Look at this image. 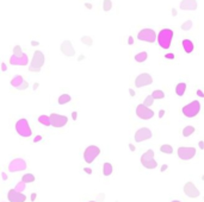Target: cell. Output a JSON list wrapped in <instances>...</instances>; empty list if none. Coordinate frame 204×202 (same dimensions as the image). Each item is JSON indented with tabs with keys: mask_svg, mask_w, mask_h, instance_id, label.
<instances>
[{
	"mask_svg": "<svg viewBox=\"0 0 204 202\" xmlns=\"http://www.w3.org/2000/svg\"><path fill=\"white\" fill-rule=\"evenodd\" d=\"M173 38V31L171 29H162L158 33V43L162 49H168Z\"/></svg>",
	"mask_w": 204,
	"mask_h": 202,
	"instance_id": "cell-1",
	"label": "cell"
},
{
	"mask_svg": "<svg viewBox=\"0 0 204 202\" xmlns=\"http://www.w3.org/2000/svg\"><path fill=\"white\" fill-rule=\"evenodd\" d=\"M197 94H198L200 97H203V96H204V94L202 93V90H200V89H198V90H197Z\"/></svg>",
	"mask_w": 204,
	"mask_h": 202,
	"instance_id": "cell-40",
	"label": "cell"
},
{
	"mask_svg": "<svg viewBox=\"0 0 204 202\" xmlns=\"http://www.w3.org/2000/svg\"><path fill=\"white\" fill-rule=\"evenodd\" d=\"M9 171L10 172H18V171H23L26 169V162L23 158H16L12 162H10L9 164Z\"/></svg>",
	"mask_w": 204,
	"mask_h": 202,
	"instance_id": "cell-10",
	"label": "cell"
},
{
	"mask_svg": "<svg viewBox=\"0 0 204 202\" xmlns=\"http://www.w3.org/2000/svg\"><path fill=\"white\" fill-rule=\"evenodd\" d=\"M1 177H3L4 179H7V176H6V174H4V172L1 174Z\"/></svg>",
	"mask_w": 204,
	"mask_h": 202,
	"instance_id": "cell-50",
	"label": "cell"
},
{
	"mask_svg": "<svg viewBox=\"0 0 204 202\" xmlns=\"http://www.w3.org/2000/svg\"><path fill=\"white\" fill-rule=\"evenodd\" d=\"M184 193H185V195H187L189 197H192V198H196V197H198L200 195V191L198 190V188L192 182L185 183V185H184Z\"/></svg>",
	"mask_w": 204,
	"mask_h": 202,
	"instance_id": "cell-14",
	"label": "cell"
},
{
	"mask_svg": "<svg viewBox=\"0 0 204 202\" xmlns=\"http://www.w3.org/2000/svg\"><path fill=\"white\" fill-rule=\"evenodd\" d=\"M133 42H134L133 37H129V44H133Z\"/></svg>",
	"mask_w": 204,
	"mask_h": 202,
	"instance_id": "cell-51",
	"label": "cell"
},
{
	"mask_svg": "<svg viewBox=\"0 0 204 202\" xmlns=\"http://www.w3.org/2000/svg\"><path fill=\"white\" fill-rule=\"evenodd\" d=\"M72 117H73V119L75 120V119H76V112H73V114H72Z\"/></svg>",
	"mask_w": 204,
	"mask_h": 202,
	"instance_id": "cell-49",
	"label": "cell"
},
{
	"mask_svg": "<svg viewBox=\"0 0 204 202\" xmlns=\"http://www.w3.org/2000/svg\"><path fill=\"white\" fill-rule=\"evenodd\" d=\"M153 102H154V99H153L150 95H147V96L145 97V100H143V105H145V106H147V107L152 106V105H153Z\"/></svg>",
	"mask_w": 204,
	"mask_h": 202,
	"instance_id": "cell-31",
	"label": "cell"
},
{
	"mask_svg": "<svg viewBox=\"0 0 204 202\" xmlns=\"http://www.w3.org/2000/svg\"><path fill=\"white\" fill-rule=\"evenodd\" d=\"M111 7H112V1H111V0H104V1H103V9H104V11L108 12V11L111 10Z\"/></svg>",
	"mask_w": 204,
	"mask_h": 202,
	"instance_id": "cell-30",
	"label": "cell"
},
{
	"mask_svg": "<svg viewBox=\"0 0 204 202\" xmlns=\"http://www.w3.org/2000/svg\"><path fill=\"white\" fill-rule=\"evenodd\" d=\"M49 119H50V125L56 129L63 127L68 123V118L66 116H61V114H56V113H51L49 116Z\"/></svg>",
	"mask_w": 204,
	"mask_h": 202,
	"instance_id": "cell-7",
	"label": "cell"
},
{
	"mask_svg": "<svg viewBox=\"0 0 204 202\" xmlns=\"http://www.w3.org/2000/svg\"><path fill=\"white\" fill-rule=\"evenodd\" d=\"M28 87H29V83H28V82L24 80V81H23V82H22V83H21V84L17 87V89H18V90H24V89H26Z\"/></svg>",
	"mask_w": 204,
	"mask_h": 202,
	"instance_id": "cell-36",
	"label": "cell"
},
{
	"mask_svg": "<svg viewBox=\"0 0 204 202\" xmlns=\"http://www.w3.org/2000/svg\"><path fill=\"white\" fill-rule=\"evenodd\" d=\"M192 20H186L183 25H181V30H184V31H189L191 28H192Z\"/></svg>",
	"mask_w": 204,
	"mask_h": 202,
	"instance_id": "cell-33",
	"label": "cell"
},
{
	"mask_svg": "<svg viewBox=\"0 0 204 202\" xmlns=\"http://www.w3.org/2000/svg\"><path fill=\"white\" fill-rule=\"evenodd\" d=\"M172 13H173V16H175L177 15V11L175 10H172Z\"/></svg>",
	"mask_w": 204,
	"mask_h": 202,
	"instance_id": "cell-53",
	"label": "cell"
},
{
	"mask_svg": "<svg viewBox=\"0 0 204 202\" xmlns=\"http://www.w3.org/2000/svg\"><path fill=\"white\" fill-rule=\"evenodd\" d=\"M150 96H152L154 100H155V99H164V97H165V93H164L162 90L158 89V90H154V92L152 93Z\"/></svg>",
	"mask_w": 204,
	"mask_h": 202,
	"instance_id": "cell-28",
	"label": "cell"
},
{
	"mask_svg": "<svg viewBox=\"0 0 204 202\" xmlns=\"http://www.w3.org/2000/svg\"><path fill=\"white\" fill-rule=\"evenodd\" d=\"M16 131H17V133H18L21 137H23V138H29V137H31V134H32V130L30 129L28 120L24 119V118L19 119V120L16 123Z\"/></svg>",
	"mask_w": 204,
	"mask_h": 202,
	"instance_id": "cell-3",
	"label": "cell"
},
{
	"mask_svg": "<svg viewBox=\"0 0 204 202\" xmlns=\"http://www.w3.org/2000/svg\"><path fill=\"white\" fill-rule=\"evenodd\" d=\"M180 9L181 10L194 11V10H197V1H196V0H181Z\"/></svg>",
	"mask_w": 204,
	"mask_h": 202,
	"instance_id": "cell-18",
	"label": "cell"
},
{
	"mask_svg": "<svg viewBox=\"0 0 204 202\" xmlns=\"http://www.w3.org/2000/svg\"><path fill=\"white\" fill-rule=\"evenodd\" d=\"M165 57L168 58V60H173V58H174V55H173V54H166Z\"/></svg>",
	"mask_w": 204,
	"mask_h": 202,
	"instance_id": "cell-37",
	"label": "cell"
},
{
	"mask_svg": "<svg viewBox=\"0 0 204 202\" xmlns=\"http://www.w3.org/2000/svg\"><path fill=\"white\" fill-rule=\"evenodd\" d=\"M38 123L44 125V126H50V119L48 116H40L38 117Z\"/></svg>",
	"mask_w": 204,
	"mask_h": 202,
	"instance_id": "cell-26",
	"label": "cell"
},
{
	"mask_svg": "<svg viewBox=\"0 0 204 202\" xmlns=\"http://www.w3.org/2000/svg\"><path fill=\"white\" fill-rule=\"evenodd\" d=\"M136 114L139 118H141L143 120H148V119H152L154 117V112L149 107L145 106L143 104H141L136 107Z\"/></svg>",
	"mask_w": 204,
	"mask_h": 202,
	"instance_id": "cell-9",
	"label": "cell"
},
{
	"mask_svg": "<svg viewBox=\"0 0 204 202\" xmlns=\"http://www.w3.org/2000/svg\"><path fill=\"white\" fill-rule=\"evenodd\" d=\"M129 92H130V95H131V96H134V95H135V92H134L133 89H130Z\"/></svg>",
	"mask_w": 204,
	"mask_h": 202,
	"instance_id": "cell-52",
	"label": "cell"
},
{
	"mask_svg": "<svg viewBox=\"0 0 204 202\" xmlns=\"http://www.w3.org/2000/svg\"><path fill=\"white\" fill-rule=\"evenodd\" d=\"M90 202H97V201H90Z\"/></svg>",
	"mask_w": 204,
	"mask_h": 202,
	"instance_id": "cell-55",
	"label": "cell"
},
{
	"mask_svg": "<svg viewBox=\"0 0 204 202\" xmlns=\"http://www.w3.org/2000/svg\"><path fill=\"white\" fill-rule=\"evenodd\" d=\"M85 6H86L87 9H90V10L92 9V5H91V4H88V3H86V4H85Z\"/></svg>",
	"mask_w": 204,
	"mask_h": 202,
	"instance_id": "cell-42",
	"label": "cell"
},
{
	"mask_svg": "<svg viewBox=\"0 0 204 202\" xmlns=\"http://www.w3.org/2000/svg\"><path fill=\"white\" fill-rule=\"evenodd\" d=\"M6 69H7L6 64H5V63H1V70H3V71H6Z\"/></svg>",
	"mask_w": 204,
	"mask_h": 202,
	"instance_id": "cell-39",
	"label": "cell"
},
{
	"mask_svg": "<svg viewBox=\"0 0 204 202\" xmlns=\"http://www.w3.org/2000/svg\"><path fill=\"white\" fill-rule=\"evenodd\" d=\"M181 45H183L184 51L187 52V54H191L193 51V49H194V45H193L192 41H190V39H184L181 42Z\"/></svg>",
	"mask_w": 204,
	"mask_h": 202,
	"instance_id": "cell-19",
	"label": "cell"
},
{
	"mask_svg": "<svg viewBox=\"0 0 204 202\" xmlns=\"http://www.w3.org/2000/svg\"><path fill=\"white\" fill-rule=\"evenodd\" d=\"M193 132H194V127L193 126H185L184 130H183V136L184 137H190Z\"/></svg>",
	"mask_w": 204,
	"mask_h": 202,
	"instance_id": "cell-27",
	"label": "cell"
},
{
	"mask_svg": "<svg viewBox=\"0 0 204 202\" xmlns=\"http://www.w3.org/2000/svg\"><path fill=\"white\" fill-rule=\"evenodd\" d=\"M70 100H72L70 95H68V94H62V95H60V97H59V101H57V102H59L60 105H65V104L69 102Z\"/></svg>",
	"mask_w": 204,
	"mask_h": 202,
	"instance_id": "cell-23",
	"label": "cell"
},
{
	"mask_svg": "<svg viewBox=\"0 0 204 202\" xmlns=\"http://www.w3.org/2000/svg\"><path fill=\"white\" fill-rule=\"evenodd\" d=\"M41 139H42V137H41V136H36V137H35V139H34V142H35V143H37V142H40Z\"/></svg>",
	"mask_w": 204,
	"mask_h": 202,
	"instance_id": "cell-38",
	"label": "cell"
},
{
	"mask_svg": "<svg viewBox=\"0 0 204 202\" xmlns=\"http://www.w3.org/2000/svg\"><path fill=\"white\" fill-rule=\"evenodd\" d=\"M13 55H15V56H18V57L23 55V51H22L21 45H16V47L13 48Z\"/></svg>",
	"mask_w": 204,
	"mask_h": 202,
	"instance_id": "cell-35",
	"label": "cell"
},
{
	"mask_svg": "<svg viewBox=\"0 0 204 202\" xmlns=\"http://www.w3.org/2000/svg\"><path fill=\"white\" fill-rule=\"evenodd\" d=\"M153 83V78L149 74L147 73H143V74H140L136 78H135V87L137 88H141V87H145V86H149Z\"/></svg>",
	"mask_w": 204,
	"mask_h": 202,
	"instance_id": "cell-12",
	"label": "cell"
},
{
	"mask_svg": "<svg viewBox=\"0 0 204 202\" xmlns=\"http://www.w3.org/2000/svg\"><path fill=\"white\" fill-rule=\"evenodd\" d=\"M25 188H26V187H25V183H24L23 181H21V182H19V183H17V185L15 187V190H16V191H18V193H23Z\"/></svg>",
	"mask_w": 204,
	"mask_h": 202,
	"instance_id": "cell-32",
	"label": "cell"
},
{
	"mask_svg": "<svg viewBox=\"0 0 204 202\" xmlns=\"http://www.w3.org/2000/svg\"><path fill=\"white\" fill-rule=\"evenodd\" d=\"M141 164L146 169H155L158 166V162L154 159V151L148 150L141 156Z\"/></svg>",
	"mask_w": 204,
	"mask_h": 202,
	"instance_id": "cell-5",
	"label": "cell"
},
{
	"mask_svg": "<svg viewBox=\"0 0 204 202\" xmlns=\"http://www.w3.org/2000/svg\"><path fill=\"white\" fill-rule=\"evenodd\" d=\"M85 172H87V174H92V170H91V169H87V168H86V169H85Z\"/></svg>",
	"mask_w": 204,
	"mask_h": 202,
	"instance_id": "cell-48",
	"label": "cell"
},
{
	"mask_svg": "<svg viewBox=\"0 0 204 202\" xmlns=\"http://www.w3.org/2000/svg\"><path fill=\"white\" fill-rule=\"evenodd\" d=\"M7 198L10 202H25L26 196L23 193H18L15 189H11L7 193Z\"/></svg>",
	"mask_w": 204,
	"mask_h": 202,
	"instance_id": "cell-15",
	"label": "cell"
},
{
	"mask_svg": "<svg viewBox=\"0 0 204 202\" xmlns=\"http://www.w3.org/2000/svg\"><path fill=\"white\" fill-rule=\"evenodd\" d=\"M196 156V149L194 148H185L180 146L178 149V157L183 161H189Z\"/></svg>",
	"mask_w": 204,
	"mask_h": 202,
	"instance_id": "cell-11",
	"label": "cell"
},
{
	"mask_svg": "<svg viewBox=\"0 0 204 202\" xmlns=\"http://www.w3.org/2000/svg\"><path fill=\"white\" fill-rule=\"evenodd\" d=\"M164 114H165V111H160V113H159V117H160V118H162V117H164Z\"/></svg>",
	"mask_w": 204,
	"mask_h": 202,
	"instance_id": "cell-43",
	"label": "cell"
},
{
	"mask_svg": "<svg viewBox=\"0 0 204 202\" xmlns=\"http://www.w3.org/2000/svg\"><path fill=\"white\" fill-rule=\"evenodd\" d=\"M137 38L140 41L143 42H148V43H153L156 38V33L154 30L152 29H142L139 33H137Z\"/></svg>",
	"mask_w": 204,
	"mask_h": 202,
	"instance_id": "cell-8",
	"label": "cell"
},
{
	"mask_svg": "<svg viewBox=\"0 0 204 202\" xmlns=\"http://www.w3.org/2000/svg\"><path fill=\"white\" fill-rule=\"evenodd\" d=\"M198 145H199V148H200V149H204V143H203V142H199V144H198Z\"/></svg>",
	"mask_w": 204,
	"mask_h": 202,
	"instance_id": "cell-44",
	"label": "cell"
},
{
	"mask_svg": "<svg viewBox=\"0 0 204 202\" xmlns=\"http://www.w3.org/2000/svg\"><path fill=\"white\" fill-rule=\"evenodd\" d=\"M29 62V58H28V55L26 54H23L22 56H15L12 55L10 57V63L12 65H26Z\"/></svg>",
	"mask_w": 204,
	"mask_h": 202,
	"instance_id": "cell-17",
	"label": "cell"
},
{
	"mask_svg": "<svg viewBox=\"0 0 204 202\" xmlns=\"http://www.w3.org/2000/svg\"><path fill=\"white\" fill-rule=\"evenodd\" d=\"M35 200H36V194L34 193V194L31 195V201H35Z\"/></svg>",
	"mask_w": 204,
	"mask_h": 202,
	"instance_id": "cell-45",
	"label": "cell"
},
{
	"mask_svg": "<svg viewBox=\"0 0 204 202\" xmlns=\"http://www.w3.org/2000/svg\"><path fill=\"white\" fill-rule=\"evenodd\" d=\"M147 57H148V54L146 51H141L137 55H135V61L139 62V63H142V62H145L147 60Z\"/></svg>",
	"mask_w": 204,
	"mask_h": 202,
	"instance_id": "cell-21",
	"label": "cell"
},
{
	"mask_svg": "<svg viewBox=\"0 0 204 202\" xmlns=\"http://www.w3.org/2000/svg\"><path fill=\"white\" fill-rule=\"evenodd\" d=\"M43 64H44V54L40 50H36L34 52V57H32V61L30 63L29 70L32 73H40Z\"/></svg>",
	"mask_w": 204,
	"mask_h": 202,
	"instance_id": "cell-2",
	"label": "cell"
},
{
	"mask_svg": "<svg viewBox=\"0 0 204 202\" xmlns=\"http://www.w3.org/2000/svg\"><path fill=\"white\" fill-rule=\"evenodd\" d=\"M22 181H23L25 184H26V183H32V182L35 181V176H34L32 174H25V175L23 176Z\"/></svg>",
	"mask_w": 204,
	"mask_h": 202,
	"instance_id": "cell-29",
	"label": "cell"
},
{
	"mask_svg": "<svg viewBox=\"0 0 204 202\" xmlns=\"http://www.w3.org/2000/svg\"><path fill=\"white\" fill-rule=\"evenodd\" d=\"M100 153V149L95 145H90L86 148V150L84 151V158H85V162L91 164L94 162V159L99 156Z\"/></svg>",
	"mask_w": 204,
	"mask_h": 202,
	"instance_id": "cell-6",
	"label": "cell"
},
{
	"mask_svg": "<svg viewBox=\"0 0 204 202\" xmlns=\"http://www.w3.org/2000/svg\"><path fill=\"white\" fill-rule=\"evenodd\" d=\"M81 42L84 43V44H86V45H92V43H93V41H92V38L91 37H88V36H84L82 38H81Z\"/></svg>",
	"mask_w": 204,
	"mask_h": 202,
	"instance_id": "cell-34",
	"label": "cell"
},
{
	"mask_svg": "<svg viewBox=\"0 0 204 202\" xmlns=\"http://www.w3.org/2000/svg\"><path fill=\"white\" fill-rule=\"evenodd\" d=\"M60 49H61V52L67 57H73L75 55V50H74L70 41H63Z\"/></svg>",
	"mask_w": 204,
	"mask_h": 202,
	"instance_id": "cell-16",
	"label": "cell"
},
{
	"mask_svg": "<svg viewBox=\"0 0 204 202\" xmlns=\"http://www.w3.org/2000/svg\"><path fill=\"white\" fill-rule=\"evenodd\" d=\"M103 174H104V176H110L111 174H112V165L110 164V163H104V165H103Z\"/></svg>",
	"mask_w": 204,
	"mask_h": 202,
	"instance_id": "cell-22",
	"label": "cell"
},
{
	"mask_svg": "<svg viewBox=\"0 0 204 202\" xmlns=\"http://www.w3.org/2000/svg\"><path fill=\"white\" fill-rule=\"evenodd\" d=\"M31 44H32L34 47H36V45H38V42H36V41H32V42H31Z\"/></svg>",
	"mask_w": 204,
	"mask_h": 202,
	"instance_id": "cell-46",
	"label": "cell"
},
{
	"mask_svg": "<svg viewBox=\"0 0 204 202\" xmlns=\"http://www.w3.org/2000/svg\"><path fill=\"white\" fill-rule=\"evenodd\" d=\"M167 168H168V166H167V165H166V164H164V165H162V166H161V171H165V170H166V169H167Z\"/></svg>",
	"mask_w": 204,
	"mask_h": 202,
	"instance_id": "cell-41",
	"label": "cell"
},
{
	"mask_svg": "<svg viewBox=\"0 0 204 202\" xmlns=\"http://www.w3.org/2000/svg\"><path fill=\"white\" fill-rule=\"evenodd\" d=\"M185 90H186V83L185 82H179L175 86V93H177L178 96H183Z\"/></svg>",
	"mask_w": 204,
	"mask_h": 202,
	"instance_id": "cell-20",
	"label": "cell"
},
{
	"mask_svg": "<svg viewBox=\"0 0 204 202\" xmlns=\"http://www.w3.org/2000/svg\"><path fill=\"white\" fill-rule=\"evenodd\" d=\"M134 138H135V142L136 143H141V142L148 140V139L152 138V131L148 127H142V129H140V130L136 131Z\"/></svg>",
	"mask_w": 204,
	"mask_h": 202,
	"instance_id": "cell-13",
	"label": "cell"
},
{
	"mask_svg": "<svg viewBox=\"0 0 204 202\" xmlns=\"http://www.w3.org/2000/svg\"><path fill=\"white\" fill-rule=\"evenodd\" d=\"M129 148H130V150H131V151H135V146H134L133 144H130V145H129Z\"/></svg>",
	"mask_w": 204,
	"mask_h": 202,
	"instance_id": "cell-47",
	"label": "cell"
},
{
	"mask_svg": "<svg viewBox=\"0 0 204 202\" xmlns=\"http://www.w3.org/2000/svg\"><path fill=\"white\" fill-rule=\"evenodd\" d=\"M181 111H183V114L186 118H194L199 113V111H200V104H199V101H197V100L192 101V102H190L189 105L184 106Z\"/></svg>",
	"mask_w": 204,
	"mask_h": 202,
	"instance_id": "cell-4",
	"label": "cell"
},
{
	"mask_svg": "<svg viewBox=\"0 0 204 202\" xmlns=\"http://www.w3.org/2000/svg\"><path fill=\"white\" fill-rule=\"evenodd\" d=\"M172 202H181V201H178V200H174V201H172Z\"/></svg>",
	"mask_w": 204,
	"mask_h": 202,
	"instance_id": "cell-54",
	"label": "cell"
},
{
	"mask_svg": "<svg viewBox=\"0 0 204 202\" xmlns=\"http://www.w3.org/2000/svg\"><path fill=\"white\" fill-rule=\"evenodd\" d=\"M160 151H161L162 153L171 155V153H173V148H172L171 145H168V144H164V145L160 146Z\"/></svg>",
	"mask_w": 204,
	"mask_h": 202,
	"instance_id": "cell-25",
	"label": "cell"
},
{
	"mask_svg": "<svg viewBox=\"0 0 204 202\" xmlns=\"http://www.w3.org/2000/svg\"><path fill=\"white\" fill-rule=\"evenodd\" d=\"M23 81H24V78H23L21 75H17V76H15V77L11 80V86L17 88V87L23 82Z\"/></svg>",
	"mask_w": 204,
	"mask_h": 202,
	"instance_id": "cell-24",
	"label": "cell"
}]
</instances>
